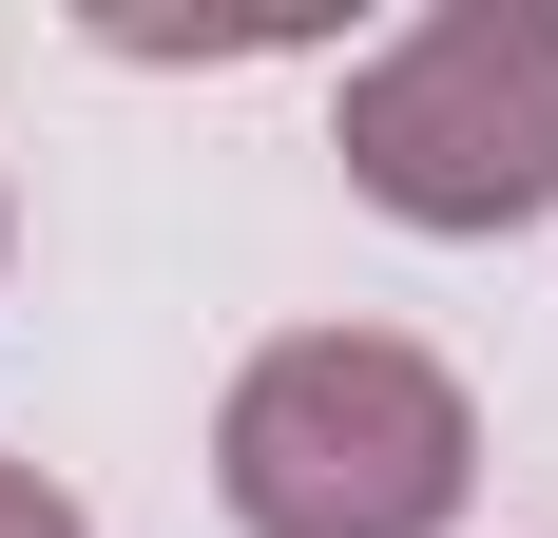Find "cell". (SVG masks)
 <instances>
[{
	"label": "cell",
	"instance_id": "obj_1",
	"mask_svg": "<svg viewBox=\"0 0 558 538\" xmlns=\"http://www.w3.org/2000/svg\"><path fill=\"white\" fill-rule=\"evenodd\" d=\"M482 481V404L404 327H289L213 404V500L251 538H444Z\"/></svg>",
	"mask_w": 558,
	"mask_h": 538
},
{
	"label": "cell",
	"instance_id": "obj_2",
	"mask_svg": "<svg viewBox=\"0 0 558 538\" xmlns=\"http://www.w3.org/2000/svg\"><path fill=\"white\" fill-rule=\"evenodd\" d=\"M328 155L404 231H520L558 212V0H444L386 58H347Z\"/></svg>",
	"mask_w": 558,
	"mask_h": 538
},
{
	"label": "cell",
	"instance_id": "obj_3",
	"mask_svg": "<svg viewBox=\"0 0 558 538\" xmlns=\"http://www.w3.org/2000/svg\"><path fill=\"white\" fill-rule=\"evenodd\" d=\"M0 538H97V519H77V500H58L39 462H0Z\"/></svg>",
	"mask_w": 558,
	"mask_h": 538
},
{
	"label": "cell",
	"instance_id": "obj_4",
	"mask_svg": "<svg viewBox=\"0 0 558 538\" xmlns=\"http://www.w3.org/2000/svg\"><path fill=\"white\" fill-rule=\"evenodd\" d=\"M0 231H20V212H0Z\"/></svg>",
	"mask_w": 558,
	"mask_h": 538
}]
</instances>
